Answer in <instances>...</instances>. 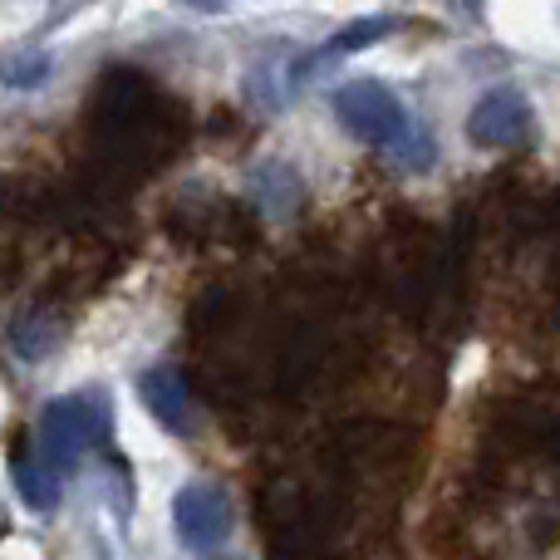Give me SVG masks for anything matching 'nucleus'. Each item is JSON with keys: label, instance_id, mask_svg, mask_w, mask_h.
<instances>
[{"label": "nucleus", "instance_id": "f257e3e1", "mask_svg": "<svg viewBox=\"0 0 560 560\" xmlns=\"http://www.w3.org/2000/svg\"><path fill=\"white\" fill-rule=\"evenodd\" d=\"M349 492L339 477L329 487H300L271 477L256 492V526H261L266 560H335V546L349 526Z\"/></svg>", "mask_w": 560, "mask_h": 560}, {"label": "nucleus", "instance_id": "20e7f679", "mask_svg": "<svg viewBox=\"0 0 560 560\" xmlns=\"http://www.w3.org/2000/svg\"><path fill=\"white\" fill-rule=\"evenodd\" d=\"M556 404L541 394H516L492 413V463L506 457H551Z\"/></svg>", "mask_w": 560, "mask_h": 560}, {"label": "nucleus", "instance_id": "39448f33", "mask_svg": "<svg viewBox=\"0 0 560 560\" xmlns=\"http://www.w3.org/2000/svg\"><path fill=\"white\" fill-rule=\"evenodd\" d=\"M335 118L364 143H394L408 124V108L374 79H354L335 94Z\"/></svg>", "mask_w": 560, "mask_h": 560}, {"label": "nucleus", "instance_id": "9b49d317", "mask_svg": "<svg viewBox=\"0 0 560 560\" xmlns=\"http://www.w3.org/2000/svg\"><path fill=\"white\" fill-rule=\"evenodd\" d=\"M398 30V20L394 15H369V20H354V25H345L335 39H329L325 49H319L315 59H329V55H349V49H369V45H378V39H388Z\"/></svg>", "mask_w": 560, "mask_h": 560}, {"label": "nucleus", "instance_id": "7ed1b4c3", "mask_svg": "<svg viewBox=\"0 0 560 560\" xmlns=\"http://www.w3.org/2000/svg\"><path fill=\"white\" fill-rule=\"evenodd\" d=\"M104 423H108L104 404H98V413H94V398H59V404H49L45 418H39V453L35 457L55 477L69 472V467L104 438Z\"/></svg>", "mask_w": 560, "mask_h": 560}, {"label": "nucleus", "instance_id": "0eeeda50", "mask_svg": "<svg viewBox=\"0 0 560 560\" xmlns=\"http://www.w3.org/2000/svg\"><path fill=\"white\" fill-rule=\"evenodd\" d=\"M173 522L187 546H217L232 532V502L222 487H187L173 502Z\"/></svg>", "mask_w": 560, "mask_h": 560}, {"label": "nucleus", "instance_id": "f03ea898", "mask_svg": "<svg viewBox=\"0 0 560 560\" xmlns=\"http://www.w3.org/2000/svg\"><path fill=\"white\" fill-rule=\"evenodd\" d=\"M378 285L408 315H428L443 295V242L428 222L413 212L398 217L394 232L384 236V256H378Z\"/></svg>", "mask_w": 560, "mask_h": 560}, {"label": "nucleus", "instance_id": "6e6552de", "mask_svg": "<svg viewBox=\"0 0 560 560\" xmlns=\"http://www.w3.org/2000/svg\"><path fill=\"white\" fill-rule=\"evenodd\" d=\"M143 404L158 413V423H167L173 433H187V404H192V394H187L183 374H173V369H153V374L143 378Z\"/></svg>", "mask_w": 560, "mask_h": 560}, {"label": "nucleus", "instance_id": "9d476101", "mask_svg": "<svg viewBox=\"0 0 560 560\" xmlns=\"http://www.w3.org/2000/svg\"><path fill=\"white\" fill-rule=\"evenodd\" d=\"M59 329H65V315H55V310L35 305V310H30V315L15 325V349H20L25 359H39L45 349L59 345Z\"/></svg>", "mask_w": 560, "mask_h": 560}, {"label": "nucleus", "instance_id": "ddd939ff", "mask_svg": "<svg viewBox=\"0 0 560 560\" xmlns=\"http://www.w3.org/2000/svg\"><path fill=\"white\" fill-rule=\"evenodd\" d=\"M187 5H202V10H212V5H226V0H187Z\"/></svg>", "mask_w": 560, "mask_h": 560}, {"label": "nucleus", "instance_id": "423d86ee", "mask_svg": "<svg viewBox=\"0 0 560 560\" xmlns=\"http://www.w3.org/2000/svg\"><path fill=\"white\" fill-rule=\"evenodd\" d=\"M467 133L472 143H526L536 133V114L526 104V94L516 89H492L477 98V108L467 114Z\"/></svg>", "mask_w": 560, "mask_h": 560}, {"label": "nucleus", "instance_id": "f8f14e48", "mask_svg": "<svg viewBox=\"0 0 560 560\" xmlns=\"http://www.w3.org/2000/svg\"><path fill=\"white\" fill-rule=\"evenodd\" d=\"M20 280V252H5L0 246V290H10Z\"/></svg>", "mask_w": 560, "mask_h": 560}, {"label": "nucleus", "instance_id": "1a4fd4ad", "mask_svg": "<svg viewBox=\"0 0 560 560\" xmlns=\"http://www.w3.org/2000/svg\"><path fill=\"white\" fill-rule=\"evenodd\" d=\"M10 472H15L20 492H25V502L35 506V512L55 506V497H59L55 492V472H49V467L25 447V433H10Z\"/></svg>", "mask_w": 560, "mask_h": 560}]
</instances>
